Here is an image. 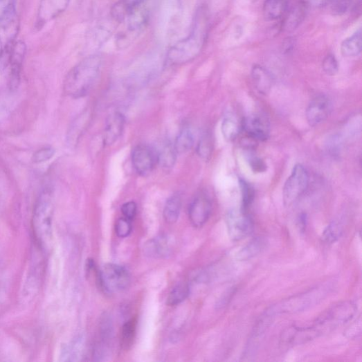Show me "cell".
<instances>
[{
	"label": "cell",
	"mask_w": 362,
	"mask_h": 362,
	"mask_svg": "<svg viewBox=\"0 0 362 362\" xmlns=\"http://www.w3.org/2000/svg\"><path fill=\"white\" fill-rule=\"evenodd\" d=\"M177 154L174 146L166 145L160 150L156 159L163 168L170 169L174 165Z\"/></svg>",
	"instance_id": "obj_28"
},
{
	"label": "cell",
	"mask_w": 362,
	"mask_h": 362,
	"mask_svg": "<svg viewBox=\"0 0 362 362\" xmlns=\"http://www.w3.org/2000/svg\"><path fill=\"white\" fill-rule=\"evenodd\" d=\"M16 9L15 0H0V21Z\"/></svg>",
	"instance_id": "obj_36"
},
{
	"label": "cell",
	"mask_w": 362,
	"mask_h": 362,
	"mask_svg": "<svg viewBox=\"0 0 362 362\" xmlns=\"http://www.w3.org/2000/svg\"><path fill=\"white\" fill-rule=\"evenodd\" d=\"M54 197L51 188H44L38 197L33 212L32 227L39 248L46 252L51 244Z\"/></svg>",
	"instance_id": "obj_3"
},
{
	"label": "cell",
	"mask_w": 362,
	"mask_h": 362,
	"mask_svg": "<svg viewBox=\"0 0 362 362\" xmlns=\"http://www.w3.org/2000/svg\"><path fill=\"white\" fill-rule=\"evenodd\" d=\"M181 203V197L179 194L172 195L168 201L164 208L163 217L168 223H175L178 220Z\"/></svg>",
	"instance_id": "obj_22"
},
{
	"label": "cell",
	"mask_w": 362,
	"mask_h": 362,
	"mask_svg": "<svg viewBox=\"0 0 362 362\" xmlns=\"http://www.w3.org/2000/svg\"><path fill=\"white\" fill-rule=\"evenodd\" d=\"M250 165L254 172L260 173L265 172L266 170V165L260 159L257 157H251L249 159Z\"/></svg>",
	"instance_id": "obj_38"
},
{
	"label": "cell",
	"mask_w": 362,
	"mask_h": 362,
	"mask_svg": "<svg viewBox=\"0 0 362 362\" xmlns=\"http://www.w3.org/2000/svg\"><path fill=\"white\" fill-rule=\"evenodd\" d=\"M137 209V205L135 202H128L122 206L121 212L125 218L131 221L136 217Z\"/></svg>",
	"instance_id": "obj_37"
},
{
	"label": "cell",
	"mask_w": 362,
	"mask_h": 362,
	"mask_svg": "<svg viewBox=\"0 0 362 362\" xmlns=\"http://www.w3.org/2000/svg\"><path fill=\"white\" fill-rule=\"evenodd\" d=\"M145 0H120L113 8L111 15L115 21L122 23L132 12L143 6Z\"/></svg>",
	"instance_id": "obj_18"
},
{
	"label": "cell",
	"mask_w": 362,
	"mask_h": 362,
	"mask_svg": "<svg viewBox=\"0 0 362 362\" xmlns=\"http://www.w3.org/2000/svg\"><path fill=\"white\" fill-rule=\"evenodd\" d=\"M266 244L264 239L256 238L239 251L237 257L241 261L250 260L261 253L264 249Z\"/></svg>",
	"instance_id": "obj_23"
},
{
	"label": "cell",
	"mask_w": 362,
	"mask_h": 362,
	"mask_svg": "<svg viewBox=\"0 0 362 362\" xmlns=\"http://www.w3.org/2000/svg\"><path fill=\"white\" fill-rule=\"evenodd\" d=\"M212 203L206 195H199L191 203L189 219L195 227L203 226L209 219L212 212Z\"/></svg>",
	"instance_id": "obj_14"
},
{
	"label": "cell",
	"mask_w": 362,
	"mask_h": 362,
	"mask_svg": "<svg viewBox=\"0 0 362 362\" xmlns=\"http://www.w3.org/2000/svg\"><path fill=\"white\" fill-rule=\"evenodd\" d=\"M214 150V141L210 134H205L197 146V153L205 161H208L212 154Z\"/></svg>",
	"instance_id": "obj_30"
},
{
	"label": "cell",
	"mask_w": 362,
	"mask_h": 362,
	"mask_svg": "<svg viewBox=\"0 0 362 362\" xmlns=\"http://www.w3.org/2000/svg\"><path fill=\"white\" fill-rule=\"evenodd\" d=\"M343 229L338 222L329 224L323 233L321 239L325 244H332L336 242L342 236Z\"/></svg>",
	"instance_id": "obj_31"
},
{
	"label": "cell",
	"mask_w": 362,
	"mask_h": 362,
	"mask_svg": "<svg viewBox=\"0 0 362 362\" xmlns=\"http://www.w3.org/2000/svg\"><path fill=\"white\" fill-rule=\"evenodd\" d=\"M89 118V114L85 113L79 116L73 123L69 131L68 138L71 144L75 145L78 143L87 126Z\"/></svg>",
	"instance_id": "obj_26"
},
{
	"label": "cell",
	"mask_w": 362,
	"mask_h": 362,
	"mask_svg": "<svg viewBox=\"0 0 362 362\" xmlns=\"http://www.w3.org/2000/svg\"><path fill=\"white\" fill-rule=\"evenodd\" d=\"M145 251L147 255L152 257H165L171 253V242L166 237H157L146 244Z\"/></svg>",
	"instance_id": "obj_17"
},
{
	"label": "cell",
	"mask_w": 362,
	"mask_h": 362,
	"mask_svg": "<svg viewBox=\"0 0 362 362\" xmlns=\"http://www.w3.org/2000/svg\"><path fill=\"white\" fill-rule=\"evenodd\" d=\"M71 0H40L37 25L39 28L59 17L69 8Z\"/></svg>",
	"instance_id": "obj_9"
},
{
	"label": "cell",
	"mask_w": 362,
	"mask_h": 362,
	"mask_svg": "<svg viewBox=\"0 0 362 362\" xmlns=\"http://www.w3.org/2000/svg\"><path fill=\"white\" fill-rule=\"evenodd\" d=\"M251 75L254 86L260 93L266 95L271 91L273 81L267 70L260 65H255Z\"/></svg>",
	"instance_id": "obj_16"
},
{
	"label": "cell",
	"mask_w": 362,
	"mask_h": 362,
	"mask_svg": "<svg viewBox=\"0 0 362 362\" xmlns=\"http://www.w3.org/2000/svg\"><path fill=\"white\" fill-rule=\"evenodd\" d=\"M96 279L100 287L107 292H118L125 289L130 282L128 271L116 264L106 265L97 272Z\"/></svg>",
	"instance_id": "obj_7"
},
{
	"label": "cell",
	"mask_w": 362,
	"mask_h": 362,
	"mask_svg": "<svg viewBox=\"0 0 362 362\" xmlns=\"http://www.w3.org/2000/svg\"><path fill=\"white\" fill-rule=\"evenodd\" d=\"M362 48L361 30L359 29L354 34L345 39L341 44V53L343 56L353 57L358 56Z\"/></svg>",
	"instance_id": "obj_20"
},
{
	"label": "cell",
	"mask_w": 362,
	"mask_h": 362,
	"mask_svg": "<svg viewBox=\"0 0 362 362\" xmlns=\"http://www.w3.org/2000/svg\"><path fill=\"white\" fill-rule=\"evenodd\" d=\"M125 126V118L120 113L111 114L106 123L104 143L107 146L114 144L121 136Z\"/></svg>",
	"instance_id": "obj_15"
},
{
	"label": "cell",
	"mask_w": 362,
	"mask_h": 362,
	"mask_svg": "<svg viewBox=\"0 0 362 362\" xmlns=\"http://www.w3.org/2000/svg\"><path fill=\"white\" fill-rule=\"evenodd\" d=\"M323 70L330 76L336 75L339 71V65L337 59L332 54L327 55L323 61Z\"/></svg>",
	"instance_id": "obj_33"
},
{
	"label": "cell",
	"mask_w": 362,
	"mask_h": 362,
	"mask_svg": "<svg viewBox=\"0 0 362 362\" xmlns=\"http://www.w3.org/2000/svg\"><path fill=\"white\" fill-rule=\"evenodd\" d=\"M284 10V0H266L262 11L267 21H275L282 17Z\"/></svg>",
	"instance_id": "obj_21"
},
{
	"label": "cell",
	"mask_w": 362,
	"mask_h": 362,
	"mask_svg": "<svg viewBox=\"0 0 362 362\" xmlns=\"http://www.w3.org/2000/svg\"><path fill=\"white\" fill-rule=\"evenodd\" d=\"M226 223L229 237L234 242L245 239L253 231L251 219L242 210L228 212L226 217Z\"/></svg>",
	"instance_id": "obj_8"
},
{
	"label": "cell",
	"mask_w": 362,
	"mask_h": 362,
	"mask_svg": "<svg viewBox=\"0 0 362 362\" xmlns=\"http://www.w3.org/2000/svg\"><path fill=\"white\" fill-rule=\"evenodd\" d=\"M332 111V104L325 95L314 98L306 111V117L311 126H316L325 121Z\"/></svg>",
	"instance_id": "obj_12"
},
{
	"label": "cell",
	"mask_w": 362,
	"mask_h": 362,
	"mask_svg": "<svg viewBox=\"0 0 362 362\" xmlns=\"http://www.w3.org/2000/svg\"><path fill=\"white\" fill-rule=\"evenodd\" d=\"M270 123L266 117L259 114L247 116L243 121V128L247 136L254 141H265L270 136Z\"/></svg>",
	"instance_id": "obj_11"
},
{
	"label": "cell",
	"mask_w": 362,
	"mask_h": 362,
	"mask_svg": "<svg viewBox=\"0 0 362 362\" xmlns=\"http://www.w3.org/2000/svg\"><path fill=\"white\" fill-rule=\"evenodd\" d=\"M156 157L147 145H140L132 153V161L137 173L143 177L149 175L153 170Z\"/></svg>",
	"instance_id": "obj_13"
},
{
	"label": "cell",
	"mask_w": 362,
	"mask_h": 362,
	"mask_svg": "<svg viewBox=\"0 0 362 362\" xmlns=\"http://www.w3.org/2000/svg\"><path fill=\"white\" fill-rule=\"evenodd\" d=\"M20 21L17 9L0 21V63L7 68L12 49L17 42Z\"/></svg>",
	"instance_id": "obj_5"
},
{
	"label": "cell",
	"mask_w": 362,
	"mask_h": 362,
	"mask_svg": "<svg viewBox=\"0 0 362 362\" xmlns=\"http://www.w3.org/2000/svg\"><path fill=\"white\" fill-rule=\"evenodd\" d=\"M356 313V307L351 302H344L323 313L310 325L317 336L330 332L350 322Z\"/></svg>",
	"instance_id": "obj_4"
},
{
	"label": "cell",
	"mask_w": 362,
	"mask_h": 362,
	"mask_svg": "<svg viewBox=\"0 0 362 362\" xmlns=\"http://www.w3.org/2000/svg\"><path fill=\"white\" fill-rule=\"evenodd\" d=\"M193 145L194 137L192 131L185 127L180 132L174 147L177 154H183L190 150Z\"/></svg>",
	"instance_id": "obj_24"
},
{
	"label": "cell",
	"mask_w": 362,
	"mask_h": 362,
	"mask_svg": "<svg viewBox=\"0 0 362 362\" xmlns=\"http://www.w3.org/2000/svg\"><path fill=\"white\" fill-rule=\"evenodd\" d=\"M242 127L232 117H226L221 123V133L227 141H234L240 134Z\"/></svg>",
	"instance_id": "obj_25"
},
{
	"label": "cell",
	"mask_w": 362,
	"mask_h": 362,
	"mask_svg": "<svg viewBox=\"0 0 362 362\" xmlns=\"http://www.w3.org/2000/svg\"><path fill=\"white\" fill-rule=\"evenodd\" d=\"M329 0H302L304 6L309 8H320L325 6Z\"/></svg>",
	"instance_id": "obj_39"
},
{
	"label": "cell",
	"mask_w": 362,
	"mask_h": 362,
	"mask_svg": "<svg viewBox=\"0 0 362 362\" xmlns=\"http://www.w3.org/2000/svg\"><path fill=\"white\" fill-rule=\"evenodd\" d=\"M116 232L120 238L128 237L132 232L131 221L125 217L119 219L116 224Z\"/></svg>",
	"instance_id": "obj_35"
},
{
	"label": "cell",
	"mask_w": 362,
	"mask_h": 362,
	"mask_svg": "<svg viewBox=\"0 0 362 362\" xmlns=\"http://www.w3.org/2000/svg\"><path fill=\"white\" fill-rule=\"evenodd\" d=\"M55 154V150L51 147H43L37 150L32 156L35 163H42L51 159Z\"/></svg>",
	"instance_id": "obj_34"
},
{
	"label": "cell",
	"mask_w": 362,
	"mask_h": 362,
	"mask_svg": "<svg viewBox=\"0 0 362 362\" xmlns=\"http://www.w3.org/2000/svg\"><path fill=\"white\" fill-rule=\"evenodd\" d=\"M314 293V291H311L287 300L284 302L282 305L278 306V309L283 313H288L290 311L295 312L300 311L302 309H305L310 305L311 302H313V300H311V296Z\"/></svg>",
	"instance_id": "obj_19"
},
{
	"label": "cell",
	"mask_w": 362,
	"mask_h": 362,
	"mask_svg": "<svg viewBox=\"0 0 362 362\" xmlns=\"http://www.w3.org/2000/svg\"><path fill=\"white\" fill-rule=\"evenodd\" d=\"M189 293V285L186 283H181L177 285L170 292L168 303L170 306H177L185 301Z\"/></svg>",
	"instance_id": "obj_29"
},
{
	"label": "cell",
	"mask_w": 362,
	"mask_h": 362,
	"mask_svg": "<svg viewBox=\"0 0 362 362\" xmlns=\"http://www.w3.org/2000/svg\"><path fill=\"white\" fill-rule=\"evenodd\" d=\"M208 21L206 14L199 12L188 37L178 42L168 51V62L182 65L194 60L201 53L207 39Z\"/></svg>",
	"instance_id": "obj_1"
},
{
	"label": "cell",
	"mask_w": 362,
	"mask_h": 362,
	"mask_svg": "<svg viewBox=\"0 0 362 362\" xmlns=\"http://www.w3.org/2000/svg\"><path fill=\"white\" fill-rule=\"evenodd\" d=\"M102 67L100 55H89L79 63L65 77L63 89L66 94L79 98L87 95L93 87Z\"/></svg>",
	"instance_id": "obj_2"
},
{
	"label": "cell",
	"mask_w": 362,
	"mask_h": 362,
	"mask_svg": "<svg viewBox=\"0 0 362 362\" xmlns=\"http://www.w3.org/2000/svg\"><path fill=\"white\" fill-rule=\"evenodd\" d=\"M137 320L132 318L126 322L121 332V346L124 349H129L133 344L136 334Z\"/></svg>",
	"instance_id": "obj_27"
},
{
	"label": "cell",
	"mask_w": 362,
	"mask_h": 362,
	"mask_svg": "<svg viewBox=\"0 0 362 362\" xmlns=\"http://www.w3.org/2000/svg\"><path fill=\"white\" fill-rule=\"evenodd\" d=\"M240 186L242 194V210L247 213L248 208L251 207L254 200V189L248 183L244 180H240Z\"/></svg>",
	"instance_id": "obj_32"
},
{
	"label": "cell",
	"mask_w": 362,
	"mask_h": 362,
	"mask_svg": "<svg viewBox=\"0 0 362 362\" xmlns=\"http://www.w3.org/2000/svg\"><path fill=\"white\" fill-rule=\"evenodd\" d=\"M309 183L308 172L302 164L296 165L283 188V202L290 207L306 192Z\"/></svg>",
	"instance_id": "obj_6"
},
{
	"label": "cell",
	"mask_w": 362,
	"mask_h": 362,
	"mask_svg": "<svg viewBox=\"0 0 362 362\" xmlns=\"http://www.w3.org/2000/svg\"><path fill=\"white\" fill-rule=\"evenodd\" d=\"M26 53V46L22 42H17L10 53L7 68L10 69L8 85L11 91L17 90L20 84Z\"/></svg>",
	"instance_id": "obj_10"
}]
</instances>
